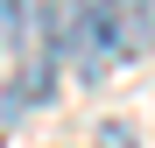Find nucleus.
Returning a JSON list of instances; mask_svg holds the SVG:
<instances>
[{
  "instance_id": "nucleus-1",
  "label": "nucleus",
  "mask_w": 155,
  "mask_h": 148,
  "mask_svg": "<svg viewBox=\"0 0 155 148\" xmlns=\"http://www.w3.org/2000/svg\"><path fill=\"white\" fill-rule=\"evenodd\" d=\"M64 35H71V71H78V85H106V78H113V64H120V49H113L106 28H99L92 0H85V7H71Z\"/></svg>"
},
{
  "instance_id": "nucleus-2",
  "label": "nucleus",
  "mask_w": 155,
  "mask_h": 148,
  "mask_svg": "<svg viewBox=\"0 0 155 148\" xmlns=\"http://www.w3.org/2000/svg\"><path fill=\"white\" fill-rule=\"evenodd\" d=\"M99 28L113 35L120 57H141V49L155 42V0H92Z\"/></svg>"
},
{
  "instance_id": "nucleus-3",
  "label": "nucleus",
  "mask_w": 155,
  "mask_h": 148,
  "mask_svg": "<svg viewBox=\"0 0 155 148\" xmlns=\"http://www.w3.org/2000/svg\"><path fill=\"white\" fill-rule=\"evenodd\" d=\"M106 148H134V134H127L120 120H113V127H106Z\"/></svg>"
}]
</instances>
